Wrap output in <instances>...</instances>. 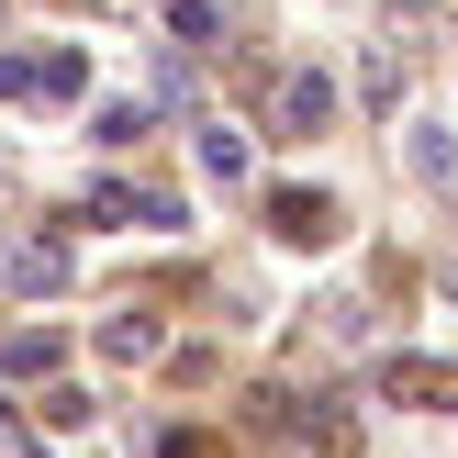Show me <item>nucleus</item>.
<instances>
[{
    "instance_id": "8",
    "label": "nucleus",
    "mask_w": 458,
    "mask_h": 458,
    "mask_svg": "<svg viewBox=\"0 0 458 458\" xmlns=\"http://www.w3.org/2000/svg\"><path fill=\"white\" fill-rule=\"evenodd\" d=\"M201 168H213V179H235V168H246V134H224V123H213V134H201Z\"/></svg>"
},
{
    "instance_id": "3",
    "label": "nucleus",
    "mask_w": 458,
    "mask_h": 458,
    "mask_svg": "<svg viewBox=\"0 0 458 458\" xmlns=\"http://www.w3.org/2000/svg\"><path fill=\"white\" fill-rule=\"evenodd\" d=\"M392 403H437V414H458V369H414V358H403V369H392Z\"/></svg>"
},
{
    "instance_id": "7",
    "label": "nucleus",
    "mask_w": 458,
    "mask_h": 458,
    "mask_svg": "<svg viewBox=\"0 0 458 458\" xmlns=\"http://www.w3.org/2000/svg\"><path fill=\"white\" fill-rule=\"evenodd\" d=\"M101 347H112V358H146V347H157V325H146V313H112V335H101Z\"/></svg>"
},
{
    "instance_id": "2",
    "label": "nucleus",
    "mask_w": 458,
    "mask_h": 458,
    "mask_svg": "<svg viewBox=\"0 0 458 458\" xmlns=\"http://www.w3.org/2000/svg\"><path fill=\"white\" fill-rule=\"evenodd\" d=\"M325 79H313V67H302V79H280V112H268V123H280V134H313V123H325Z\"/></svg>"
},
{
    "instance_id": "1",
    "label": "nucleus",
    "mask_w": 458,
    "mask_h": 458,
    "mask_svg": "<svg viewBox=\"0 0 458 458\" xmlns=\"http://www.w3.org/2000/svg\"><path fill=\"white\" fill-rule=\"evenodd\" d=\"M89 67L79 56H0V101H79Z\"/></svg>"
},
{
    "instance_id": "6",
    "label": "nucleus",
    "mask_w": 458,
    "mask_h": 458,
    "mask_svg": "<svg viewBox=\"0 0 458 458\" xmlns=\"http://www.w3.org/2000/svg\"><path fill=\"white\" fill-rule=\"evenodd\" d=\"M12 280H22V291H56V280H67V258H56V246H22Z\"/></svg>"
},
{
    "instance_id": "4",
    "label": "nucleus",
    "mask_w": 458,
    "mask_h": 458,
    "mask_svg": "<svg viewBox=\"0 0 458 458\" xmlns=\"http://www.w3.org/2000/svg\"><path fill=\"white\" fill-rule=\"evenodd\" d=\"M56 358H67L56 335H12V347H0V369H12V380H45V369H56Z\"/></svg>"
},
{
    "instance_id": "10",
    "label": "nucleus",
    "mask_w": 458,
    "mask_h": 458,
    "mask_svg": "<svg viewBox=\"0 0 458 458\" xmlns=\"http://www.w3.org/2000/svg\"><path fill=\"white\" fill-rule=\"evenodd\" d=\"M157 458H213V437H191V425H179V437H157Z\"/></svg>"
},
{
    "instance_id": "5",
    "label": "nucleus",
    "mask_w": 458,
    "mask_h": 458,
    "mask_svg": "<svg viewBox=\"0 0 458 458\" xmlns=\"http://www.w3.org/2000/svg\"><path fill=\"white\" fill-rule=\"evenodd\" d=\"M325 224H335V213H325V201H313V191H280V235H302V246H313V235H325Z\"/></svg>"
},
{
    "instance_id": "9",
    "label": "nucleus",
    "mask_w": 458,
    "mask_h": 458,
    "mask_svg": "<svg viewBox=\"0 0 458 458\" xmlns=\"http://www.w3.org/2000/svg\"><path fill=\"white\" fill-rule=\"evenodd\" d=\"M168 22H179L191 45H213V34H224V12H213V0H168Z\"/></svg>"
}]
</instances>
